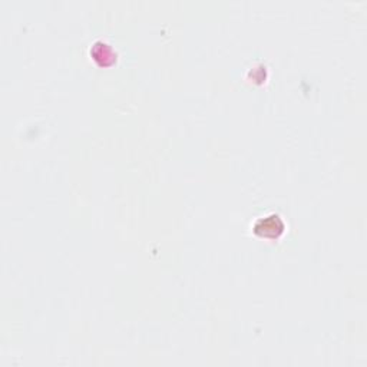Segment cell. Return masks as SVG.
I'll return each instance as SVG.
<instances>
[{
  "label": "cell",
  "mask_w": 367,
  "mask_h": 367,
  "mask_svg": "<svg viewBox=\"0 0 367 367\" xmlns=\"http://www.w3.org/2000/svg\"><path fill=\"white\" fill-rule=\"evenodd\" d=\"M284 221L277 214H270L256 221L252 231L261 238H279L284 231Z\"/></svg>",
  "instance_id": "6da1fadb"
}]
</instances>
